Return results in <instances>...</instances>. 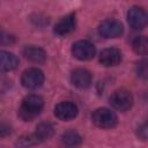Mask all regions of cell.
I'll return each instance as SVG.
<instances>
[{
    "instance_id": "7c38bea8",
    "label": "cell",
    "mask_w": 148,
    "mask_h": 148,
    "mask_svg": "<svg viewBox=\"0 0 148 148\" xmlns=\"http://www.w3.org/2000/svg\"><path fill=\"white\" fill-rule=\"evenodd\" d=\"M23 56L25 59H28L29 61L35 62V64H44L47 58L46 52L42 47L35 46V45L25 46L23 49Z\"/></svg>"
},
{
    "instance_id": "ac0fdd59",
    "label": "cell",
    "mask_w": 148,
    "mask_h": 148,
    "mask_svg": "<svg viewBox=\"0 0 148 148\" xmlns=\"http://www.w3.org/2000/svg\"><path fill=\"white\" fill-rule=\"evenodd\" d=\"M136 73H138V75L140 77H142L145 80L147 79L148 71H147V61L146 60H141V61L138 62V65H136Z\"/></svg>"
},
{
    "instance_id": "8992f818",
    "label": "cell",
    "mask_w": 148,
    "mask_h": 148,
    "mask_svg": "<svg viewBox=\"0 0 148 148\" xmlns=\"http://www.w3.org/2000/svg\"><path fill=\"white\" fill-rule=\"evenodd\" d=\"M98 32L104 38H117L124 32V27L118 20L109 18L98 25Z\"/></svg>"
},
{
    "instance_id": "2e32d148",
    "label": "cell",
    "mask_w": 148,
    "mask_h": 148,
    "mask_svg": "<svg viewBox=\"0 0 148 148\" xmlns=\"http://www.w3.org/2000/svg\"><path fill=\"white\" fill-rule=\"evenodd\" d=\"M132 47L135 53L140 56H146L148 51V44H147V38L145 36H138L134 38L132 43Z\"/></svg>"
},
{
    "instance_id": "7a4b0ae2",
    "label": "cell",
    "mask_w": 148,
    "mask_h": 148,
    "mask_svg": "<svg viewBox=\"0 0 148 148\" xmlns=\"http://www.w3.org/2000/svg\"><path fill=\"white\" fill-rule=\"evenodd\" d=\"M92 123L99 128H112L117 125V114L108 108H98L91 114Z\"/></svg>"
},
{
    "instance_id": "9a60e30c",
    "label": "cell",
    "mask_w": 148,
    "mask_h": 148,
    "mask_svg": "<svg viewBox=\"0 0 148 148\" xmlns=\"http://www.w3.org/2000/svg\"><path fill=\"white\" fill-rule=\"evenodd\" d=\"M61 140H62V142L66 146H77V145L81 143L82 138H81V135L76 131L68 130V131H66V132L62 133Z\"/></svg>"
},
{
    "instance_id": "52a82bcc",
    "label": "cell",
    "mask_w": 148,
    "mask_h": 148,
    "mask_svg": "<svg viewBox=\"0 0 148 148\" xmlns=\"http://www.w3.org/2000/svg\"><path fill=\"white\" fill-rule=\"evenodd\" d=\"M127 21L131 28L135 30H141L147 24V13L143 8L133 6L127 12Z\"/></svg>"
},
{
    "instance_id": "ffe728a7",
    "label": "cell",
    "mask_w": 148,
    "mask_h": 148,
    "mask_svg": "<svg viewBox=\"0 0 148 148\" xmlns=\"http://www.w3.org/2000/svg\"><path fill=\"white\" fill-rule=\"evenodd\" d=\"M12 133V128L7 124H0V138H5Z\"/></svg>"
},
{
    "instance_id": "44dd1931",
    "label": "cell",
    "mask_w": 148,
    "mask_h": 148,
    "mask_svg": "<svg viewBox=\"0 0 148 148\" xmlns=\"http://www.w3.org/2000/svg\"><path fill=\"white\" fill-rule=\"evenodd\" d=\"M138 136L141 138L142 140H146L147 139V125L146 124H142L138 128Z\"/></svg>"
},
{
    "instance_id": "4fadbf2b",
    "label": "cell",
    "mask_w": 148,
    "mask_h": 148,
    "mask_svg": "<svg viewBox=\"0 0 148 148\" xmlns=\"http://www.w3.org/2000/svg\"><path fill=\"white\" fill-rule=\"evenodd\" d=\"M18 66L17 57L8 51H0V72H12Z\"/></svg>"
},
{
    "instance_id": "6da1fadb",
    "label": "cell",
    "mask_w": 148,
    "mask_h": 148,
    "mask_svg": "<svg viewBox=\"0 0 148 148\" xmlns=\"http://www.w3.org/2000/svg\"><path fill=\"white\" fill-rule=\"evenodd\" d=\"M44 108V99L38 95H28L18 109V117L24 121L35 119Z\"/></svg>"
},
{
    "instance_id": "8fae6325",
    "label": "cell",
    "mask_w": 148,
    "mask_h": 148,
    "mask_svg": "<svg viewBox=\"0 0 148 148\" xmlns=\"http://www.w3.org/2000/svg\"><path fill=\"white\" fill-rule=\"evenodd\" d=\"M121 52L117 47H108L104 49L99 54V62L105 67L117 66L121 61Z\"/></svg>"
},
{
    "instance_id": "d6986e66",
    "label": "cell",
    "mask_w": 148,
    "mask_h": 148,
    "mask_svg": "<svg viewBox=\"0 0 148 148\" xmlns=\"http://www.w3.org/2000/svg\"><path fill=\"white\" fill-rule=\"evenodd\" d=\"M14 42H15V37L13 35L7 34V32H5L0 29V44L9 45V44H13Z\"/></svg>"
},
{
    "instance_id": "5b68a950",
    "label": "cell",
    "mask_w": 148,
    "mask_h": 148,
    "mask_svg": "<svg viewBox=\"0 0 148 148\" xmlns=\"http://www.w3.org/2000/svg\"><path fill=\"white\" fill-rule=\"evenodd\" d=\"M96 49L92 43L89 40H77L72 45V54L74 58L81 60V61H87L90 60L95 57Z\"/></svg>"
},
{
    "instance_id": "3957f363",
    "label": "cell",
    "mask_w": 148,
    "mask_h": 148,
    "mask_svg": "<svg viewBox=\"0 0 148 148\" xmlns=\"http://www.w3.org/2000/svg\"><path fill=\"white\" fill-rule=\"evenodd\" d=\"M109 103L113 109L124 112L132 108L133 95L126 89H118L111 94V96L109 97Z\"/></svg>"
},
{
    "instance_id": "5bb4252c",
    "label": "cell",
    "mask_w": 148,
    "mask_h": 148,
    "mask_svg": "<svg viewBox=\"0 0 148 148\" xmlns=\"http://www.w3.org/2000/svg\"><path fill=\"white\" fill-rule=\"evenodd\" d=\"M53 134H54V126L49 121L38 124L36 127V131H35V136L37 138V140L39 142L51 139L53 136Z\"/></svg>"
},
{
    "instance_id": "277c9868",
    "label": "cell",
    "mask_w": 148,
    "mask_h": 148,
    "mask_svg": "<svg viewBox=\"0 0 148 148\" xmlns=\"http://www.w3.org/2000/svg\"><path fill=\"white\" fill-rule=\"evenodd\" d=\"M44 82V73L36 67L25 69L21 75V83L24 88L34 90L39 88Z\"/></svg>"
},
{
    "instance_id": "30bf717a",
    "label": "cell",
    "mask_w": 148,
    "mask_h": 148,
    "mask_svg": "<svg viewBox=\"0 0 148 148\" xmlns=\"http://www.w3.org/2000/svg\"><path fill=\"white\" fill-rule=\"evenodd\" d=\"M92 80L91 73L86 68H76L71 74V82L79 89H87L90 87Z\"/></svg>"
},
{
    "instance_id": "e0dca14e",
    "label": "cell",
    "mask_w": 148,
    "mask_h": 148,
    "mask_svg": "<svg viewBox=\"0 0 148 148\" xmlns=\"http://www.w3.org/2000/svg\"><path fill=\"white\" fill-rule=\"evenodd\" d=\"M39 141L37 140V138L35 136V134L32 135H23L21 136L17 141H16V146L18 147H28V146H35L37 145Z\"/></svg>"
},
{
    "instance_id": "9c48e42d",
    "label": "cell",
    "mask_w": 148,
    "mask_h": 148,
    "mask_svg": "<svg viewBox=\"0 0 148 148\" xmlns=\"http://www.w3.org/2000/svg\"><path fill=\"white\" fill-rule=\"evenodd\" d=\"M76 27V18H75V13H69L66 16L61 17L54 25V34L58 36H66L74 31Z\"/></svg>"
},
{
    "instance_id": "ba28073f",
    "label": "cell",
    "mask_w": 148,
    "mask_h": 148,
    "mask_svg": "<svg viewBox=\"0 0 148 148\" xmlns=\"http://www.w3.org/2000/svg\"><path fill=\"white\" fill-rule=\"evenodd\" d=\"M77 106L69 101H65V102H60L54 106V116L62 120V121H68L74 119L77 116Z\"/></svg>"
}]
</instances>
